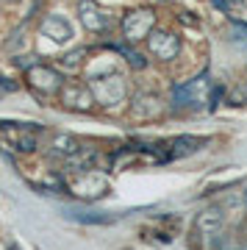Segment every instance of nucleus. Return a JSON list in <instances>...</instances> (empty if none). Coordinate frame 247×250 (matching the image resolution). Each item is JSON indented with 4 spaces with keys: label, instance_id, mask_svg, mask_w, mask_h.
<instances>
[{
    "label": "nucleus",
    "instance_id": "nucleus-4",
    "mask_svg": "<svg viewBox=\"0 0 247 250\" xmlns=\"http://www.w3.org/2000/svg\"><path fill=\"white\" fill-rule=\"evenodd\" d=\"M203 139H194V136H178L172 147H169V159H181V156H189V153L200 150Z\"/></svg>",
    "mask_w": 247,
    "mask_h": 250
},
{
    "label": "nucleus",
    "instance_id": "nucleus-6",
    "mask_svg": "<svg viewBox=\"0 0 247 250\" xmlns=\"http://www.w3.org/2000/svg\"><path fill=\"white\" fill-rule=\"evenodd\" d=\"M64 100H70V106H78V108L89 106V95H86V89H83V86L64 89Z\"/></svg>",
    "mask_w": 247,
    "mask_h": 250
},
{
    "label": "nucleus",
    "instance_id": "nucleus-7",
    "mask_svg": "<svg viewBox=\"0 0 247 250\" xmlns=\"http://www.w3.org/2000/svg\"><path fill=\"white\" fill-rule=\"evenodd\" d=\"M67 217H70V220H78V223H97V225L114 223L111 217H97V214H86V211H67Z\"/></svg>",
    "mask_w": 247,
    "mask_h": 250
},
{
    "label": "nucleus",
    "instance_id": "nucleus-1",
    "mask_svg": "<svg viewBox=\"0 0 247 250\" xmlns=\"http://www.w3.org/2000/svg\"><path fill=\"white\" fill-rule=\"evenodd\" d=\"M150 50L159 59H172L178 53V39L172 34H153L150 36Z\"/></svg>",
    "mask_w": 247,
    "mask_h": 250
},
{
    "label": "nucleus",
    "instance_id": "nucleus-3",
    "mask_svg": "<svg viewBox=\"0 0 247 250\" xmlns=\"http://www.w3.org/2000/svg\"><path fill=\"white\" fill-rule=\"evenodd\" d=\"M42 31L50 36L53 42H67L70 34H72L70 25L64 22V17H47V20H44V25H42Z\"/></svg>",
    "mask_w": 247,
    "mask_h": 250
},
{
    "label": "nucleus",
    "instance_id": "nucleus-2",
    "mask_svg": "<svg viewBox=\"0 0 247 250\" xmlns=\"http://www.w3.org/2000/svg\"><path fill=\"white\" fill-rule=\"evenodd\" d=\"M153 28V14H147V11H136V14H131V20L125 22V31H128V36L131 39H139V36H147Z\"/></svg>",
    "mask_w": 247,
    "mask_h": 250
},
{
    "label": "nucleus",
    "instance_id": "nucleus-5",
    "mask_svg": "<svg viewBox=\"0 0 247 250\" xmlns=\"http://www.w3.org/2000/svg\"><path fill=\"white\" fill-rule=\"evenodd\" d=\"M220 228H222V211H217V208L200 214L197 217V225H194V231H200V233H217Z\"/></svg>",
    "mask_w": 247,
    "mask_h": 250
}]
</instances>
